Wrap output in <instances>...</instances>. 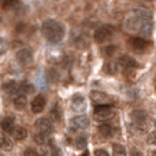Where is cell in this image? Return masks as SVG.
I'll return each mask as SVG.
<instances>
[{"mask_svg": "<svg viewBox=\"0 0 156 156\" xmlns=\"http://www.w3.org/2000/svg\"><path fill=\"white\" fill-rule=\"evenodd\" d=\"M94 156H110V155H108V152H105L104 149H97V151L94 152Z\"/></svg>", "mask_w": 156, "mask_h": 156, "instance_id": "obj_31", "label": "cell"}, {"mask_svg": "<svg viewBox=\"0 0 156 156\" xmlns=\"http://www.w3.org/2000/svg\"><path fill=\"white\" fill-rule=\"evenodd\" d=\"M155 123H156V121H155Z\"/></svg>", "mask_w": 156, "mask_h": 156, "instance_id": "obj_36", "label": "cell"}, {"mask_svg": "<svg viewBox=\"0 0 156 156\" xmlns=\"http://www.w3.org/2000/svg\"><path fill=\"white\" fill-rule=\"evenodd\" d=\"M114 110L111 105L105 104V105H96L94 108V118L97 121H108L114 116Z\"/></svg>", "mask_w": 156, "mask_h": 156, "instance_id": "obj_3", "label": "cell"}, {"mask_svg": "<svg viewBox=\"0 0 156 156\" xmlns=\"http://www.w3.org/2000/svg\"><path fill=\"white\" fill-rule=\"evenodd\" d=\"M7 48H8L7 41H5L3 37H0V55L5 54V52H7Z\"/></svg>", "mask_w": 156, "mask_h": 156, "instance_id": "obj_28", "label": "cell"}, {"mask_svg": "<svg viewBox=\"0 0 156 156\" xmlns=\"http://www.w3.org/2000/svg\"><path fill=\"white\" fill-rule=\"evenodd\" d=\"M152 29H154V25H152L151 19H144L143 25H141L140 33L143 36H151L152 34Z\"/></svg>", "mask_w": 156, "mask_h": 156, "instance_id": "obj_16", "label": "cell"}, {"mask_svg": "<svg viewBox=\"0 0 156 156\" xmlns=\"http://www.w3.org/2000/svg\"><path fill=\"white\" fill-rule=\"evenodd\" d=\"M114 36V27L111 25H104V26L99 27V29L94 32V41L96 43H104V41L110 40L111 37Z\"/></svg>", "mask_w": 156, "mask_h": 156, "instance_id": "obj_2", "label": "cell"}, {"mask_svg": "<svg viewBox=\"0 0 156 156\" xmlns=\"http://www.w3.org/2000/svg\"><path fill=\"white\" fill-rule=\"evenodd\" d=\"M104 70H105V73H108V74H114L116 71V63L107 62L104 66Z\"/></svg>", "mask_w": 156, "mask_h": 156, "instance_id": "obj_26", "label": "cell"}, {"mask_svg": "<svg viewBox=\"0 0 156 156\" xmlns=\"http://www.w3.org/2000/svg\"><path fill=\"white\" fill-rule=\"evenodd\" d=\"M99 132H100V134L104 136V137H110L114 133V127H112V125H110V123H101L99 126Z\"/></svg>", "mask_w": 156, "mask_h": 156, "instance_id": "obj_19", "label": "cell"}, {"mask_svg": "<svg viewBox=\"0 0 156 156\" xmlns=\"http://www.w3.org/2000/svg\"><path fill=\"white\" fill-rule=\"evenodd\" d=\"M133 156H143L140 154V152H137V151H133Z\"/></svg>", "mask_w": 156, "mask_h": 156, "instance_id": "obj_32", "label": "cell"}, {"mask_svg": "<svg viewBox=\"0 0 156 156\" xmlns=\"http://www.w3.org/2000/svg\"><path fill=\"white\" fill-rule=\"evenodd\" d=\"M15 58H16V60H18L19 65L29 66L30 63H32V60H33V52H32V49L30 48H22V49H19V51L16 52Z\"/></svg>", "mask_w": 156, "mask_h": 156, "instance_id": "obj_4", "label": "cell"}, {"mask_svg": "<svg viewBox=\"0 0 156 156\" xmlns=\"http://www.w3.org/2000/svg\"><path fill=\"white\" fill-rule=\"evenodd\" d=\"M71 108L74 111H77V112H81V111L85 110V100H83V97L81 94L73 96V99H71Z\"/></svg>", "mask_w": 156, "mask_h": 156, "instance_id": "obj_10", "label": "cell"}, {"mask_svg": "<svg viewBox=\"0 0 156 156\" xmlns=\"http://www.w3.org/2000/svg\"><path fill=\"white\" fill-rule=\"evenodd\" d=\"M49 115H51V119H54L55 122H59V121H60V115H62V112L59 111V107H58V105H55V107L52 108L51 111H49Z\"/></svg>", "mask_w": 156, "mask_h": 156, "instance_id": "obj_23", "label": "cell"}, {"mask_svg": "<svg viewBox=\"0 0 156 156\" xmlns=\"http://www.w3.org/2000/svg\"><path fill=\"white\" fill-rule=\"evenodd\" d=\"M34 129L37 130V133H44V134H51L52 132V125L48 119L40 118L34 122Z\"/></svg>", "mask_w": 156, "mask_h": 156, "instance_id": "obj_6", "label": "cell"}, {"mask_svg": "<svg viewBox=\"0 0 156 156\" xmlns=\"http://www.w3.org/2000/svg\"><path fill=\"white\" fill-rule=\"evenodd\" d=\"M147 143L151 144V145H156V130L152 133H149L148 138H147Z\"/></svg>", "mask_w": 156, "mask_h": 156, "instance_id": "obj_29", "label": "cell"}, {"mask_svg": "<svg viewBox=\"0 0 156 156\" xmlns=\"http://www.w3.org/2000/svg\"><path fill=\"white\" fill-rule=\"evenodd\" d=\"M11 134H12V137L15 138L16 141H22L27 137L26 129H23V127H21V126H15V129H14V132L11 133Z\"/></svg>", "mask_w": 156, "mask_h": 156, "instance_id": "obj_17", "label": "cell"}, {"mask_svg": "<svg viewBox=\"0 0 156 156\" xmlns=\"http://www.w3.org/2000/svg\"><path fill=\"white\" fill-rule=\"evenodd\" d=\"M43 34L49 43L56 44L62 41L65 37V27L58 21L49 19V21H45L43 23Z\"/></svg>", "mask_w": 156, "mask_h": 156, "instance_id": "obj_1", "label": "cell"}, {"mask_svg": "<svg viewBox=\"0 0 156 156\" xmlns=\"http://www.w3.org/2000/svg\"><path fill=\"white\" fill-rule=\"evenodd\" d=\"M19 0H3L2 3V7L4 8V10H10V8H12L14 5L18 4Z\"/></svg>", "mask_w": 156, "mask_h": 156, "instance_id": "obj_24", "label": "cell"}, {"mask_svg": "<svg viewBox=\"0 0 156 156\" xmlns=\"http://www.w3.org/2000/svg\"><path fill=\"white\" fill-rule=\"evenodd\" d=\"M2 88H3V90H4L5 94H14V93H16V92L19 90V85L15 82V81H12V80L3 82Z\"/></svg>", "mask_w": 156, "mask_h": 156, "instance_id": "obj_13", "label": "cell"}, {"mask_svg": "<svg viewBox=\"0 0 156 156\" xmlns=\"http://www.w3.org/2000/svg\"><path fill=\"white\" fill-rule=\"evenodd\" d=\"M76 145H77L78 149H83V148H85V145H86V137H85V136H80V137L77 138Z\"/></svg>", "mask_w": 156, "mask_h": 156, "instance_id": "obj_27", "label": "cell"}, {"mask_svg": "<svg viewBox=\"0 0 156 156\" xmlns=\"http://www.w3.org/2000/svg\"><path fill=\"white\" fill-rule=\"evenodd\" d=\"M45 107V99L43 96H36L32 101V111L34 114H40Z\"/></svg>", "mask_w": 156, "mask_h": 156, "instance_id": "obj_11", "label": "cell"}, {"mask_svg": "<svg viewBox=\"0 0 156 156\" xmlns=\"http://www.w3.org/2000/svg\"><path fill=\"white\" fill-rule=\"evenodd\" d=\"M115 51H116L115 45H108V47H105V48H103L101 54L105 55V56H112V55L115 54Z\"/></svg>", "mask_w": 156, "mask_h": 156, "instance_id": "obj_25", "label": "cell"}, {"mask_svg": "<svg viewBox=\"0 0 156 156\" xmlns=\"http://www.w3.org/2000/svg\"><path fill=\"white\" fill-rule=\"evenodd\" d=\"M119 65L122 66V67L125 69H137L138 67V63L137 60L134 59V58L129 56V55H122L121 58H119Z\"/></svg>", "mask_w": 156, "mask_h": 156, "instance_id": "obj_8", "label": "cell"}, {"mask_svg": "<svg viewBox=\"0 0 156 156\" xmlns=\"http://www.w3.org/2000/svg\"><path fill=\"white\" fill-rule=\"evenodd\" d=\"M26 104H27V101H26L25 94H18V96L14 99V107H15L16 110H25Z\"/></svg>", "mask_w": 156, "mask_h": 156, "instance_id": "obj_18", "label": "cell"}, {"mask_svg": "<svg viewBox=\"0 0 156 156\" xmlns=\"http://www.w3.org/2000/svg\"><path fill=\"white\" fill-rule=\"evenodd\" d=\"M23 156H43V155H40L37 151H34V149H32V148H27L26 151L23 152Z\"/></svg>", "mask_w": 156, "mask_h": 156, "instance_id": "obj_30", "label": "cell"}, {"mask_svg": "<svg viewBox=\"0 0 156 156\" xmlns=\"http://www.w3.org/2000/svg\"><path fill=\"white\" fill-rule=\"evenodd\" d=\"M0 127H2L3 132L8 133H12L14 129H15V123H14V119L12 118H4L2 122H0Z\"/></svg>", "mask_w": 156, "mask_h": 156, "instance_id": "obj_15", "label": "cell"}, {"mask_svg": "<svg viewBox=\"0 0 156 156\" xmlns=\"http://www.w3.org/2000/svg\"><path fill=\"white\" fill-rule=\"evenodd\" d=\"M132 118L136 125L141 126V125H144L147 121V112L145 111H141V110H136L132 112Z\"/></svg>", "mask_w": 156, "mask_h": 156, "instance_id": "obj_14", "label": "cell"}, {"mask_svg": "<svg viewBox=\"0 0 156 156\" xmlns=\"http://www.w3.org/2000/svg\"><path fill=\"white\" fill-rule=\"evenodd\" d=\"M14 147V143L11 141V138L7 136L5 132H0V148L4 151H11Z\"/></svg>", "mask_w": 156, "mask_h": 156, "instance_id": "obj_12", "label": "cell"}, {"mask_svg": "<svg viewBox=\"0 0 156 156\" xmlns=\"http://www.w3.org/2000/svg\"><path fill=\"white\" fill-rule=\"evenodd\" d=\"M0 3H3V0H0Z\"/></svg>", "mask_w": 156, "mask_h": 156, "instance_id": "obj_35", "label": "cell"}, {"mask_svg": "<svg viewBox=\"0 0 156 156\" xmlns=\"http://www.w3.org/2000/svg\"><path fill=\"white\" fill-rule=\"evenodd\" d=\"M81 156H89V154H88V151H85V152H83V154H82V155H81Z\"/></svg>", "mask_w": 156, "mask_h": 156, "instance_id": "obj_33", "label": "cell"}, {"mask_svg": "<svg viewBox=\"0 0 156 156\" xmlns=\"http://www.w3.org/2000/svg\"><path fill=\"white\" fill-rule=\"evenodd\" d=\"M129 44H130V47L137 52L145 51V49L149 47V41L145 40V38H141V37H133L132 40L129 41Z\"/></svg>", "mask_w": 156, "mask_h": 156, "instance_id": "obj_7", "label": "cell"}, {"mask_svg": "<svg viewBox=\"0 0 156 156\" xmlns=\"http://www.w3.org/2000/svg\"><path fill=\"white\" fill-rule=\"evenodd\" d=\"M19 92L22 94H30L34 92V86L30 82H27V81H23V82L19 83Z\"/></svg>", "mask_w": 156, "mask_h": 156, "instance_id": "obj_20", "label": "cell"}, {"mask_svg": "<svg viewBox=\"0 0 156 156\" xmlns=\"http://www.w3.org/2000/svg\"><path fill=\"white\" fill-rule=\"evenodd\" d=\"M90 99L93 100L94 103H96L97 105H111V103H112V99H111L108 94L103 93V92H97V90H93L90 93Z\"/></svg>", "mask_w": 156, "mask_h": 156, "instance_id": "obj_5", "label": "cell"}, {"mask_svg": "<svg viewBox=\"0 0 156 156\" xmlns=\"http://www.w3.org/2000/svg\"><path fill=\"white\" fill-rule=\"evenodd\" d=\"M71 126L74 129H86L89 126V119L85 115H77L71 119Z\"/></svg>", "mask_w": 156, "mask_h": 156, "instance_id": "obj_9", "label": "cell"}, {"mask_svg": "<svg viewBox=\"0 0 156 156\" xmlns=\"http://www.w3.org/2000/svg\"><path fill=\"white\" fill-rule=\"evenodd\" d=\"M48 136L49 134H44V133H36V134L33 136V140H34V143L38 144V145H45V144L48 143Z\"/></svg>", "mask_w": 156, "mask_h": 156, "instance_id": "obj_21", "label": "cell"}, {"mask_svg": "<svg viewBox=\"0 0 156 156\" xmlns=\"http://www.w3.org/2000/svg\"><path fill=\"white\" fill-rule=\"evenodd\" d=\"M0 22H2V12H0Z\"/></svg>", "mask_w": 156, "mask_h": 156, "instance_id": "obj_34", "label": "cell"}, {"mask_svg": "<svg viewBox=\"0 0 156 156\" xmlns=\"http://www.w3.org/2000/svg\"><path fill=\"white\" fill-rule=\"evenodd\" d=\"M112 154L114 156H126V149H125V147L122 144H114Z\"/></svg>", "mask_w": 156, "mask_h": 156, "instance_id": "obj_22", "label": "cell"}]
</instances>
